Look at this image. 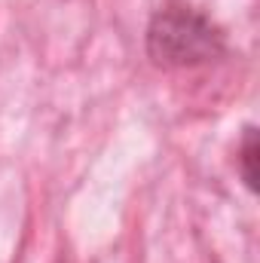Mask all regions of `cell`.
Listing matches in <instances>:
<instances>
[{
  "instance_id": "obj_1",
  "label": "cell",
  "mask_w": 260,
  "mask_h": 263,
  "mask_svg": "<svg viewBox=\"0 0 260 263\" xmlns=\"http://www.w3.org/2000/svg\"><path fill=\"white\" fill-rule=\"evenodd\" d=\"M227 43L217 25L190 6H165L153 15L147 31V52L156 65L190 67L224 55Z\"/></svg>"
},
{
  "instance_id": "obj_2",
  "label": "cell",
  "mask_w": 260,
  "mask_h": 263,
  "mask_svg": "<svg viewBox=\"0 0 260 263\" xmlns=\"http://www.w3.org/2000/svg\"><path fill=\"white\" fill-rule=\"evenodd\" d=\"M242 178L245 187L254 193L257 190V132L245 129V141H242Z\"/></svg>"
}]
</instances>
